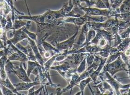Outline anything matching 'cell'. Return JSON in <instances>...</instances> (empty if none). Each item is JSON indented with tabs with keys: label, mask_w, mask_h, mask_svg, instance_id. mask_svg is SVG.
Wrapping results in <instances>:
<instances>
[{
	"label": "cell",
	"mask_w": 130,
	"mask_h": 95,
	"mask_svg": "<svg viewBox=\"0 0 130 95\" xmlns=\"http://www.w3.org/2000/svg\"><path fill=\"white\" fill-rule=\"evenodd\" d=\"M74 6L72 3V0H70L68 3L63 6L62 7L63 8V11L65 14L70 13L73 8Z\"/></svg>",
	"instance_id": "4dcf8cb0"
},
{
	"label": "cell",
	"mask_w": 130,
	"mask_h": 95,
	"mask_svg": "<svg viewBox=\"0 0 130 95\" xmlns=\"http://www.w3.org/2000/svg\"><path fill=\"white\" fill-rule=\"evenodd\" d=\"M0 84H2L4 86L7 87L9 88V89H10L11 91H12L13 93H14L15 95H23V94H20L18 93V91L15 89V88L14 86V85H13L11 83V82L10 81L8 76L6 77L5 79H3L0 77Z\"/></svg>",
	"instance_id": "ac0fdd59"
},
{
	"label": "cell",
	"mask_w": 130,
	"mask_h": 95,
	"mask_svg": "<svg viewBox=\"0 0 130 95\" xmlns=\"http://www.w3.org/2000/svg\"><path fill=\"white\" fill-rule=\"evenodd\" d=\"M90 30L87 23L82 26V29L79 35L78 41L76 44L74 43L72 50H78L82 48V45L85 43L86 40V35Z\"/></svg>",
	"instance_id": "8fae6325"
},
{
	"label": "cell",
	"mask_w": 130,
	"mask_h": 95,
	"mask_svg": "<svg viewBox=\"0 0 130 95\" xmlns=\"http://www.w3.org/2000/svg\"><path fill=\"white\" fill-rule=\"evenodd\" d=\"M28 44L30 45L32 50H33V52L34 54V55L35 56L36 58L37 59V61L41 66H43L44 64L45 61L44 60V59L43 58L42 56L41 55V53L40 52L39 50L38 49V46H37L36 42L34 40L30 39V38L28 37Z\"/></svg>",
	"instance_id": "7c38bea8"
},
{
	"label": "cell",
	"mask_w": 130,
	"mask_h": 95,
	"mask_svg": "<svg viewBox=\"0 0 130 95\" xmlns=\"http://www.w3.org/2000/svg\"><path fill=\"white\" fill-rule=\"evenodd\" d=\"M85 14V12L80 9L77 6H74L72 10L70 13L65 14V17H80Z\"/></svg>",
	"instance_id": "d6986e66"
},
{
	"label": "cell",
	"mask_w": 130,
	"mask_h": 95,
	"mask_svg": "<svg viewBox=\"0 0 130 95\" xmlns=\"http://www.w3.org/2000/svg\"><path fill=\"white\" fill-rule=\"evenodd\" d=\"M82 3H86L87 7H93L95 4L94 0H72V3L74 6H78L81 5Z\"/></svg>",
	"instance_id": "d4e9b609"
},
{
	"label": "cell",
	"mask_w": 130,
	"mask_h": 95,
	"mask_svg": "<svg viewBox=\"0 0 130 95\" xmlns=\"http://www.w3.org/2000/svg\"><path fill=\"white\" fill-rule=\"evenodd\" d=\"M3 95V93H2V90H1V88H0V95Z\"/></svg>",
	"instance_id": "7dc6e473"
},
{
	"label": "cell",
	"mask_w": 130,
	"mask_h": 95,
	"mask_svg": "<svg viewBox=\"0 0 130 95\" xmlns=\"http://www.w3.org/2000/svg\"><path fill=\"white\" fill-rule=\"evenodd\" d=\"M66 60V59H65ZM72 65L69 61H64L62 64L56 66H51L50 69L57 71L68 83L74 73L76 72V69H72Z\"/></svg>",
	"instance_id": "5b68a950"
},
{
	"label": "cell",
	"mask_w": 130,
	"mask_h": 95,
	"mask_svg": "<svg viewBox=\"0 0 130 95\" xmlns=\"http://www.w3.org/2000/svg\"><path fill=\"white\" fill-rule=\"evenodd\" d=\"M7 48L8 49L9 54H10V56L8 57V60L9 61H16L23 62H25L26 61H28L25 54L19 50L13 44L9 43L8 45Z\"/></svg>",
	"instance_id": "8992f818"
},
{
	"label": "cell",
	"mask_w": 130,
	"mask_h": 95,
	"mask_svg": "<svg viewBox=\"0 0 130 95\" xmlns=\"http://www.w3.org/2000/svg\"><path fill=\"white\" fill-rule=\"evenodd\" d=\"M120 56L123 61L130 68V56H126L124 52H121Z\"/></svg>",
	"instance_id": "ab89813d"
},
{
	"label": "cell",
	"mask_w": 130,
	"mask_h": 95,
	"mask_svg": "<svg viewBox=\"0 0 130 95\" xmlns=\"http://www.w3.org/2000/svg\"><path fill=\"white\" fill-rule=\"evenodd\" d=\"M75 95H81V91H80V92H78V93H77V94H76Z\"/></svg>",
	"instance_id": "bcb514c9"
},
{
	"label": "cell",
	"mask_w": 130,
	"mask_h": 95,
	"mask_svg": "<svg viewBox=\"0 0 130 95\" xmlns=\"http://www.w3.org/2000/svg\"><path fill=\"white\" fill-rule=\"evenodd\" d=\"M85 57L84 60L81 61V62L79 64L78 68L76 69V73L80 75L82 73L84 72L86 70V58Z\"/></svg>",
	"instance_id": "f546056e"
},
{
	"label": "cell",
	"mask_w": 130,
	"mask_h": 95,
	"mask_svg": "<svg viewBox=\"0 0 130 95\" xmlns=\"http://www.w3.org/2000/svg\"><path fill=\"white\" fill-rule=\"evenodd\" d=\"M5 53V49L4 50H0V58L3 56Z\"/></svg>",
	"instance_id": "ee69618b"
},
{
	"label": "cell",
	"mask_w": 130,
	"mask_h": 95,
	"mask_svg": "<svg viewBox=\"0 0 130 95\" xmlns=\"http://www.w3.org/2000/svg\"><path fill=\"white\" fill-rule=\"evenodd\" d=\"M124 0H113L111 3H110V8L111 9H117L119 8L120 6L123 3Z\"/></svg>",
	"instance_id": "d590c367"
},
{
	"label": "cell",
	"mask_w": 130,
	"mask_h": 95,
	"mask_svg": "<svg viewBox=\"0 0 130 95\" xmlns=\"http://www.w3.org/2000/svg\"><path fill=\"white\" fill-rule=\"evenodd\" d=\"M107 58H104L103 57H101V61L99 64V66L97 68L96 70H94L93 72L90 75V77L91 78L93 82L94 83H96L97 80V78L99 76L100 73H101V71L102 70L103 67L104 66L106 61L107 60Z\"/></svg>",
	"instance_id": "9a60e30c"
},
{
	"label": "cell",
	"mask_w": 130,
	"mask_h": 95,
	"mask_svg": "<svg viewBox=\"0 0 130 95\" xmlns=\"http://www.w3.org/2000/svg\"><path fill=\"white\" fill-rule=\"evenodd\" d=\"M17 0H14V2H17ZM24 1H25V2L26 5V6H27V9H28V14H29V15H31V14H30L29 11V9H28V5H27V4L26 0H24Z\"/></svg>",
	"instance_id": "f6af8a7d"
},
{
	"label": "cell",
	"mask_w": 130,
	"mask_h": 95,
	"mask_svg": "<svg viewBox=\"0 0 130 95\" xmlns=\"http://www.w3.org/2000/svg\"><path fill=\"white\" fill-rule=\"evenodd\" d=\"M9 54L8 49L6 48L4 54L0 58V77L3 79H5L8 76L5 71V66Z\"/></svg>",
	"instance_id": "4fadbf2b"
},
{
	"label": "cell",
	"mask_w": 130,
	"mask_h": 95,
	"mask_svg": "<svg viewBox=\"0 0 130 95\" xmlns=\"http://www.w3.org/2000/svg\"><path fill=\"white\" fill-rule=\"evenodd\" d=\"M76 33H75L73 36H71L69 39L65 41L60 42L57 44V49L59 51L60 53L67 51L72 50L75 43V40L78 33V28L76 26Z\"/></svg>",
	"instance_id": "9c48e42d"
},
{
	"label": "cell",
	"mask_w": 130,
	"mask_h": 95,
	"mask_svg": "<svg viewBox=\"0 0 130 95\" xmlns=\"http://www.w3.org/2000/svg\"><path fill=\"white\" fill-rule=\"evenodd\" d=\"M121 71H125L130 75V68L123 61L119 56L114 61L110 63H105L102 72H108L111 76H113L117 73Z\"/></svg>",
	"instance_id": "7a4b0ae2"
},
{
	"label": "cell",
	"mask_w": 130,
	"mask_h": 95,
	"mask_svg": "<svg viewBox=\"0 0 130 95\" xmlns=\"http://www.w3.org/2000/svg\"><path fill=\"white\" fill-rule=\"evenodd\" d=\"M130 38L123 39L117 47L119 52H124L127 49L130 48Z\"/></svg>",
	"instance_id": "44dd1931"
},
{
	"label": "cell",
	"mask_w": 130,
	"mask_h": 95,
	"mask_svg": "<svg viewBox=\"0 0 130 95\" xmlns=\"http://www.w3.org/2000/svg\"><path fill=\"white\" fill-rule=\"evenodd\" d=\"M95 4L94 6V8H99V9H106L107 8L106 6L101 0H94Z\"/></svg>",
	"instance_id": "8d00e7d4"
},
{
	"label": "cell",
	"mask_w": 130,
	"mask_h": 95,
	"mask_svg": "<svg viewBox=\"0 0 130 95\" xmlns=\"http://www.w3.org/2000/svg\"><path fill=\"white\" fill-rule=\"evenodd\" d=\"M92 81L91 78L89 76L86 79H84L82 80L79 82V85H76L77 86H78L80 89V91L81 92V95H84V90H85V88L86 86V85H88Z\"/></svg>",
	"instance_id": "603a6c76"
},
{
	"label": "cell",
	"mask_w": 130,
	"mask_h": 95,
	"mask_svg": "<svg viewBox=\"0 0 130 95\" xmlns=\"http://www.w3.org/2000/svg\"><path fill=\"white\" fill-rule=\"evenodd\" d=\"M11 12V8L9 4L4 0H0V15L6 17Z\"/></svg>",
	"instance_id": "2e32d148"
},
{
	"label": "cell",
	"mask_w": 130,
	"mask_h": 95,
	"mask_svg": "<svg viewBox=\"0 0 130 95\" xmlns=\"http://www.w3.org/2000/svg\"><path fill=\"white\" fill-rule=\"evenodd\" d=\"M6 48H7V47H5L4 45L3 41L2 40L0 39V50H4Z\"/></svg>",
	"instance_id": "7bdbcfd3"
},
{
	"label": "cell",
	"mask_w": 130,
	"mask_h": 95,
	"mask_svg": "<svg viewBox=\"0 0 130 95\" xmlns=\"http://www.w3.org/2000/svg\"><path fill=\"white\" fill-rule=\"evenodd\" d=\"M115 17H117L119 20L125 22H128L130 21V12L125 14H117Z\"/></svg>",
	"instance_id": "836d02e7"
},
{
	"label": "cell",
	"mask_w": 130,
	"mask_h": 95,
	"mask_svg": "<svg viewBox=\"0 0 130 95\" xmlns=\"http://www.w3.org/2000/svg\"><path fill=\"white\" fill-rule=\"evenodd\" d=\"M31 21L29 20L26 22L23 21V20L15 19L13 23V29L17 30L24 26H25L28 29H29L31 26Z\"/></svg>",
	"instance_id": "e0dca14e"
},
{
	"label": "cell",
	"mask_w": 130,
	"mask_h": 95,
	"mask_svg": "<svg viewBox=\"0 0 130 95\" xmlns=\"http://www.w3.org/2000/svg\"><path fill=\"white\" fill-rule=\"evenodd\" d=\"M85 58H86V63L88 64V67H89L93 64L94 59H95V56L93 55H91L89 53L88 55L86 56Z\"/></svg>",
	"instance_id": "f35d334b"
},
{
	"label": "cell",
	"mask_w": 130,
	"mask_h": 95,
	"mask_svg": "<svg viewBox=\"0 0 130 95\" xmlns=\"http://www.w3.org/2000/svg\"><path fill=\"white\" fill-rule=\"evenodd\" d=\"M99 76L100 78L103 79L110 85L114 90L116 95H122L120 91V89H130V84L126 85L122 84L118 79L111 76L108 72H102L100 73Z\"/></svg>",
	"instance_id": "277c9868"
},
{
	"label": "cell",
	"mask_w": 130,
	"mask_h": 95,
	"mask_svg": "<svg viewBox=\"0 0 130 95\" xmlns=\"http://www.w3.org/2000/svg\"><path fill=\"white\" fill-rule=\"evenodd\" d=\"M7 31L5 30L0 24V39L3 41V44L5 47H7L8 46L7 42L8 40L7 36Z\"/></svg>",
	"instance_id": "4316f807"
},
{
	"label": "cell",
	"mask_w": 130,
	"mask_h": 95,
	"mask_svg": "<svg viewBox=\"0 0 130 95\" xmlns=\"http://www.w3.org/2000/svg\"><path fill=\"white\" fill-rule=\"evenodd\" d=\"M7 18V24L5 26V30L7 31L10 30L11 29H13V23L12 20L11 13L9 14L6 17Z\"/></svg>",
	"instance_id": "f1b7e54d"
},
{
	"label": "cell",
	"mask_w": 130,
	"mask_h": 95,
	"mask_svg": "<svg viewBox=\"0 0 130 95\" xmlns=\"http://www.w3.org/2000/svg\"><path fill=\"white\" fill-rule=\"evenodd\" d=\"M66 19L62 21H59L58 22V25H59L62 23H72L76 26L80 27L82 26L85 23L88 22L87 16L85 14L84 15L80 17H65Z\"/></svg>",
	"instance_id": "30bf717a"
},
{
	"label": "cell",
	"mask_w": 130,
	"mask_h": 95,
	"mask_svg": "<svg viewBox=\"0 0 130 95\" xmlns=\"http://www.w3.org/2000/svg\"><path fill=\"white\" fill-rule=\"evenodd\" d=\"M22 29L27 35V36H28L29 38H30V39L34 40L35 42L37 41V34L34 33H32V32L29 31L28 30V29L26 28L25 26L23 27V28H22Z\"/></svg>",
	"instance_id": "1f68e13d"
},
{
	"label": "cell",
	"mask_w": 130,
	"mask_h": 95,
	"mask_svg": "<svg viewBox=\"0 0 130 95\" xmlns=\"http://www.w3.org/2000/svg\"><path fill=\"white\" fill-rule=\"evenodd\" d=\"M28 69L27 70V74L28 77L31 74L32 71L34 69L38 66V65L39 64L37 61H28Z\"/></svg>",
	"instance_id": "83f0119b"
},
{
	"label": "cell",
	"mask_w": 130,
	"mask_h": 95,
	"mask_svg": "<svg viewBox=\"0 0 130 95\" xmlns=\"http://www.w3.org/2000/svg\"><path fill=\"white\" fill-rule=\"evenodd\" d=\"M96 31L94 30H90L87 32V33L86 35V40L85 41V43L82 45V48L84 47L86 45L89 43V42H91V41L96 36Z\"/></svg>",
	"instance_id": "cb8c5ba5"
},
{
	"label": "cell",
	"mask_w": 130,
	"mask_h": 95,
	"mask_svg": "<svg viewBox=\"0 0 130 95\" xmlns=\"http://www.w3.org/2000/svg\"><path fill=\"white\" fill-rule=\"evenodd\" d=\"M44 87V85H42V86L41 87V88H40L39 89H37V90H36V91L34 90V92L32 93V95H39V94L41 92V91L42 90V89H43Z\"/></svg>",
	"instance_id": "60d3db41"
},
{
	"label": "cell",
	"mask_w": 130,
	"mask_h": 95,
	"mask_svg": "<svg viewBox=\"0 0 130 95\" xmlns=\"http://www.w3.org/2000/svg\"><path fill=\"white\" fill-rule=\"evenodd\" d=\"M40 44H42L41 45L42 46L43 49H44L45 51H53L57 54H60V52L57 48H54L50 43H49L48 42H46L45 40H42L38 44V46H39Z\"/></svg>",
	"instance_id": "ffe728a7"
},
{
	"label": "cell",
	"mask_w": 130,
	"mask_h": 95,
	"mask_svg": "<svg viewBox=\"0 0 130 95\" xmlns=\"http://www.w3.org/2000/svg\"><path fill=\"white\" fill-rule=\"evenodd\" d=\"M102 1L103 3L106 6V8L107 9H110V0H101Z\"/></svg>",
	"instance_id": "b9f144b4"
},
{
	"label": "cell",
	"mask_w": 130,
	"mask_h": 95,
	"mask_svg": "<svg viewBox=\"0 0 130 95\" xmlns=\"http://www.w3.org/2000/svg\"><path fill=\"white\" fill-rule=\"evenodd\" d=\"M130 27L127 28V29L123 30L121 33L119 34V35L122 39H125L127 38H130Z\"/></svg>",
	"instance_id": "74e56055"
},
{
	"label": "cell",
	"mask_w": 130,
	"mask_h": 95,
	"mask_svg": "<svg viewBox=\"0 0 130 95\" xmlns=\"http://www.w3.org/2000/svg\"><path fill=\"white\" fill-rule=\"evenodd\" d=\"M23 62H21L19 66H14L11 61L7 60L5 66L7 74L14 73L21 80L25 82H31L27 72L23 66Z\"/></svg>",
	"instance_id": "3957f363"
},
{
	"label": "cell",
	"mask_w": 130,
	"mask_h": 95,
	"mask_svg": "<svg viewBox=\"0 0 130 95\" xmlns=\"http://www.w3.org/2000/svg\"><path fill=\"white\" fill-rule=\"evenodd\" d=\"M120 14H125L130 12V0H125L119 7Z\"/></svg>",
	"instance_id": "7402d4cb"
},
{
	"label": "cell",
	"mask_w": 130,
	"mask_h": 95,
	"mask_svg": "<svg viewBox=\"0 0 130 95\" xmlns=\"http://www.w3.org/2000/svg\"><path fill=\"white\" fill-rule=\"evenodd\" d=\"M85 12V14L90 16H103L110 18V9H99L93 7H84L81 5L77 6Z\"/></svg>",
	"instance_id": "52a82bcc"
},
{
	"label": "cell",
	"mask_w": 130,
	"mask_h": 95,
	"mask_svg": "<svg viewBox=\"0 0 130 95\" xmlns=\"http://www.w3.org/2000/svg\"><path fill=\"white\" fill-rule=\"evenodd\" d=\"M0 88L3 93V95H15L13 92L7 87L4 86L3 84H0Z\"/></svg>",
	"instance_id": "e575fe53"
},
{
	"label": "cell",
	"mask_w": 130,
	"mask_h": 95,
	"mask_svg": "<svg viewBox=\"0 0 130 95\" xmlns=\"http://www.w3.org/2000/svg\"><path fill=\"white\" fill-rule=\"evenodd\" d=\"M41 84L39 82L37 81H34L33 82H22L18 84H14L15 88V89L17 91H24L28 90L32 87L35 86L37 85Z\"/></svg>",
	"instance_id": "5bb4252c"
},
{
	"label": "cell",
	"mask_w": 130,
	"mask_h": 95,
	"mask_svg": "<svg viewBox=\"0 0 130 95\" xmlns=\"http://www.w3.org/2000/svg\"><path fill=\"white\" fill-rule=\"evenodd\" d=\"M58 54H56L53 56H52L51 58H50L48 60H47V61L44 62V65H43V67L44 68L46 71L47 72L49 73V70H50V68L52 66V65L54 63V61H55L56 58L57 56L58 55Z\"/></svg>",
	"instance_id": "484cf974"
},
{
	"label": "cell",
	"mask_w": 130,
	"mask_h": 95,
	"mask_svg": "<svg viewBox=\"0 0 130 95\" xmlns=\"http://www.w3.org/2000/svg\"><path fill=\"white\" fill-rule=\"evenodd\" d=\"M130 22H125L123 21L119 20V24L118 27L119 30H124L127 29V28L130 27Z\"/></svg>",
	"instance_id": "d6a6232c"
},
{
	"label": "cell",
	"mask_w": 130,
	"mask_h": 95,
	"mask_svg": "<svg viewBox=\"0 0 130 95\" xmlns=\"http://www.w3.org/2000/svg\"><path fill=\"white\" fill-rule=\"evenodd\" d=\"M110 3H111V2H112V1H113V0H110Z\"/></svg>",
	"instance_id": "c3c4849f"
},
{
	"label": "cell",
	"mask_w": 130,
	"mask_h": 95,
	"mask_svg": "<svg viewBox=\"0 0 130 95\" xmlns=\"http://www.w3.org/2000/svg\"><path fill=\"white\" fill-rule=\"evenodd\" d=\"M7 33H9L10 36H13L11 39H8L7 42L8 45L12 43L15 45L17 43L27 39L28 37L27 35L22 30V28L17 30L11 29L7 31Z\"/></svg>",
	"instance_id": "ba28073f"
},
{
	"label": "cell",
	"mask_w": 130,
	"mask_h": 95,
	"mask_svg": "<svg viewBox=\"0 0 130 95\" xmlns=\"http://www.w3.org/2000/svg\"><path fill=\"white\" fill-rule=\"evenodd\" d=\"M15 19L28 20L33 21L37 26H45L48 25H58L60 18H65V14L62 8L58 10L54 11L48 9L44 13L37 15H20L15 14Z\"/></svg>",
	"instance_id": "6da1fadb"
}]
</instances>
